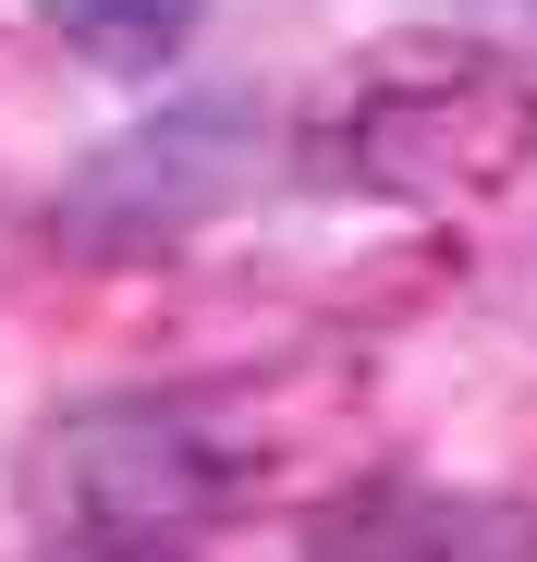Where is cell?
Masks as SVG:
<instances>
[{
	"mask_svg": "<svg viewBox=\"0 0 537 562\" xmlns=\"http://www.w3.org/2000/svg\"><path fill=\"white\" fill-rule=\"evenodd\" d=\"M37 562H184V550H85V538H49Z\"/></svg>",
	"mask_w": 537,
	"mask_h": 562,
	"instance_id": "52a82bcc",
	"label": "cell"
},
{
	"mask_svg": "<svg viewBox=\"0 0 537 562\" xmlns=\"http://www.w3.org/2000/svg\"><path fill=\"white\" fill-rule=\"evenodd\" d=\"M268 452L208 404V392H85L37 428L25 502L49 538L85 550H184L196 526L244 514Z\"/></svg>",
	"mask_w": 537,
	"mask_h": 562,
	"instance_id": "6da1fadb",
	"label": "cell"
},
{
	"mask_svg": "<svg viewBox=\"0 0 537 562\" xmlns=\"http://www.w3.org/2000/svg\"><path fill=\"white\" fill-rule=\"evenodd\" d=\"M37 25L73 49V61H99V74H171L196 49V25H208V0H37Z\"/></svg>",
	"mask_w": 537,
	"mask_h": 562,
	"instance_id": "5b68a950",
	"label": "cell"
},
{
	"mask_svg": "<svg viewBox=\"0 0 537 562\" xmlns=\"http://www.w3.org/2000/svg\"><path fill=\"white\" fill-rule=\"evenodd\" d=\"M268 159H282V123L256 86H184L49 183V245L73 269H159L196 233H220L268 183Z\"/></svg>",
	"mask_w": 537,
	"mask_h": 562,
	"instance_id": "3957f363",
	"label": "cell"
},
{
	"mask_svg": "<svg viewBox=\"0 0 537 562\" xmlns=\"http://www.w3.org/2000/svg\"><path fill=\"white\" fill-rule=\"evenodd\" d=\"M294 159L318 196H501L537 159V74L489 49H379L330 86Z\"/></svg>",
	"mask_w": 537,
	"mask_h": 562,
	"instance_id": "7a4b0ae2",
	"label": "cell"
},
{
	"mask_svg": "<svg viewBox=\"0 0 537 562\" xmlns=\"http://www.w3.org/2000/svg\"><path fill=\"white\" fill-rule=\"evenodd\" d=\"M439 25H453L465 49H489V61L537 74V0H439Z\"/></svg>",
	"mask_w": 537,
	"mask_h": 562,
	"instance_id": "8992f818",
	"label": "cell"
},
{
	"mask_svg": "<svg viewBox=\"0 0 537 562\" xmlns=\"http://www.w3.org/2000/svg\"><path fill=\"white\" fill-rule=\"evenodd\" d=\"M306 562H537V502L453 477H354L306 514Z\"/></svg>",
	"mask_w": 537,
	"mask_h": 562,
	"instance_id": "277c9868",
	"label": "cell"
}]
</instances>
